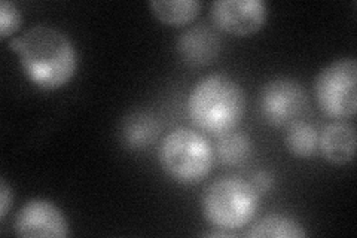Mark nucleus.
Wrapping results in <instances>:
<instances>
[{"mask_svg": "<svg viewBox=\"0 0 357 238\" xmlns=\"http://www.w3.org/2000/svg\"><path fill=\"white\" fill-rule=\"evenodd\" d=\"M27 77L40 89H59L75 76L77 52L72 39L59 27L36 24L9 40Z\"/></svg>", "mask_w": 357, "mask_h": 238, "instance_id": "f257e3e1", "label": "nucleus"}, {"mask_svg": "<svg viewBox=\"0 0 357 238\" xmlns=\"http://www.w3.org/2000/svg\"><path fill=\"white\" fill-rule=\"evenodd\" d=\"M188 117L194 126L211 135L234 131L245 112L243 87L228 75L211 73L195 84L188 97Z\"/></svg>", "mask_w": 357, "mask_h": 238, "instance_id": "f03ea898", "label": "nucleus"}, {"mask_svg": "<svg viewBox=\"0 0 357 238\" xmlns=\"http://www.w3.org/2000/svg\"><path fill=\"white\" fill-rule=\"evenodd\" d=\"M158 160L165 174L174 182L195 185L213 167V147L199 131L188 127L172 130L160 143Z\"/></svg>", "mask_w": 357, "mask_h": 238, "instance_id": "7ed1b4c3", "label": "nucleus"}, {"mask_svg": "<svg viewBox=\"0 0 357 238\" xmlns=\"http://www.w3.org/2000/svg\"><path fill=\"white\" fill-rule=\"evenodd\" d=\"M259 206V192L243 177L227 176L215 180L201 200L206 221L219 230L238 231L253 218Z\"/></svg>", "mask_w": 357, "mask_h": 238, "instance_id": "20e7f679", "label": "nucleus"}, {"mask_svg": "<svg viewBox=\"0 0 357 238\" xmlns=\"http://www.w3.org/2000/svg\"><path fill=\"white\" fill-rule=\"evenodd\" d=\"M357 63L354 57H342L323 67L314 81V96L320 109L335 119L356 115Z\"/></svg>", "mask_w": 357, "mask_h": 238, "instance_id": "39448f33", "label": "nucleus"}, {"mask_svg": "<svg viewBox=\"0 0 357 238\" xmlns=\"http://www.w3.org/2000/svg\"><path fill=\"white\" fill-rule=\"evenodd\" d=\"M259 106L270 126L289 127L305 112L308 97L304 87L295 79L275 77L264 85Z\"/></svg>", "mask_w": 357, "mask_h": 238, "instance_id": "423d86ee", "label": "nucleus"}, {"mask_svg": "<svg viewBox=\"0 0 357 238\" xmlns=\"http://www.w3.org/2000/svg\"><path fill=\"white\" fill-rule=\"evenodd\" d=\"M210 18L222 31L234 36H249L265 26V0H216L210 5Z\"/></svg>", "mask_w": 357, "mask_h": 238, "instance_id": "0eeeda50", "label": "nucleus"}, {"mask_svg": "<svg viewBox=\"0 0 357 238\" xmlns=\"http://www.w3.org/2000/svg\"><path fill=\"white\" fill-rule=\"evenodd\" d=\"M18 237L64 238L69 235V223L60 207L47 198H31L22 206L14 221Z\"/></svg>", "mask_w": 357, "mask_h": 238, "instance_id": "6e6552de", "label": "nucleus"}, {"mask_svg": "<svg viewBox=\"0 0 357 238\" xmlns=\"http://www.w3.org/2000/svg\"><path fill=\"white\" fill-rule=\"evenodd\" d=\"M177 51L185 63L206 66L213 61L220 51L218 33L204 24L186 29L177 39Z\"/></svg>", "mask_w": 357, "mask_h": 238, "instance_id": "1a4fd4ad", "label": "nucleus"}, {"mask_svg": "<svg viewBox=\"0 0 357 238\" xmlns=\"http://www.w3.org/2000/svg\"><path fill=\"white\" fill-rule=\"evenodd\" d=\"M321 155L332 164H347L356 155V127L347 121H333L319 135Z\"/></svg>", "mask_w": 357, "mask_h": 238, "instance_id": "9d476101", "label": "nucleus"}, {"mask_svg": "<svg viewBox=\"0 0 357 238\" xmlns=\"http://www.w3.org/2000/svg\"><path fill=\"white\" fill-rule=\"evenodd\" d=\"M149 8L164 24L183 26L198 15L201 3L198 0H151Z\"/></svg>", "mask_w": 357, "mask_h": 238, "instance_id": "9b49d317", "label": "nucleus"}, {"mask_svg": "<svg viewBox=\"0 0 357 238\" xmlns=\"http://www.w3.org/2000/svg\"><path fill=\"white\" fill-rule=\"evenodd\" d=\"M284 144L287 151L296 158H312L319 149V131L305 121H295L287 127Z\"/></svg>", "mask_w": 357, "mask_h": 238, "instance_id": "f8f14e48", "label": "nucleus"}, {"mask_svg": "<svg viewBox=\"0 0 357 238\" xmlns=\"http://www.w3.org/2000/svg\"><path fill=\"white\" fill-rule=\"evenodd\" d=\"M245 237H277V238H303L308 232L299 222L282 216V214H268L259 219L252 228L243 234Z\"/></svg>", "mask_w": 357, "mask_h": 238, "instance_id": "ddd939ff", "label": "nucleus"}, {"mask_svg": "<svg viewBox=\"0 0 357 238\" xmlns=\"http://www.w3.org/2000/svg\"><path fill=\"white\" fill-rule=\"evenodd\" d=\"M160 126L148 113H132L122 126V140L132 149L149 146L158 134Z\"/></svg>", "mask_w": 357, "mask_h": 238, "instance_id": "4468645a", "label": "nucleus"}, {"mask_svg": "<svg viewBox=\"0 0 357 238\" xmlns=\"http://www.w3.org/2000/svg\"><path fill=\"white\" fill-rule=\"evenodd\" d=\"M253 152V143L248 135L237 131H229L219 135L216 155L225 165H241L249 160Z\"/></svg>", "mask_w": 357, "mask_h": 238, "instance_id": "2eb2a0df", "label": "nucleus"}, {"mask_svg": "<svg viewBox=\"0 0 357 238\" xmlns=\"http://www.w3.org/2000/svg\"><path fill=\"white\" fill-rule=\"evenodd\" d=\"M21 13L18 6L9 0L0 2V36L8 39L13 33H15L21 26Z\"/></svg>", "mask_w": 357, "mask_h": 238, "instance_id": "dca6fc26", "label": "nucleus"}, {"mask_svg": "<svg viewBox=\"0 0 357 238\" xmlns=\"http://www.w3.org/2000/svg\"><path fill=\"white\" fill-rule=\"evenodd\" d=\"M14 201V194H13V188L8 185L5 177L0 179V219H5L6 214L13 206Z\"/></svg>", "mask_w": 357, "mask_h": 238, "instance_id": "f3484780", "label": "nucleus"}, {"mask_svg": "<svg viewBox=\"0 0 357 238\" xmlns=\"http://www.w3.org/2000/svg\"><path fill=\"white\" fill-rule=\"evenodd\" d=\"M253 186H255V189L259 192H266L268 189L271 188V185H273V177L268 174L266 172H258V173H255L253 174V177H252V182H250Z\"/></svg>", "mask_w": 357, "mask_h": 238, "instance_id": "a211bd4d", "label": "nucleus"}, {"mask_svg": "<svg viewBox=\"0 0 357 238\" xmlns=\"http://www.w3.org/2000/svg\"><path fill=\"white\" fill-rule=\"evenodd\" d=\"M201 235H204V237H232V235H238V234L236 231L216 228V231H207V232H203Z\"/></svg>", "mask_w": 357, "mask_h": 238, "instance_id": "6ab92c4d", "label": "nucleus"}]
</instances>
